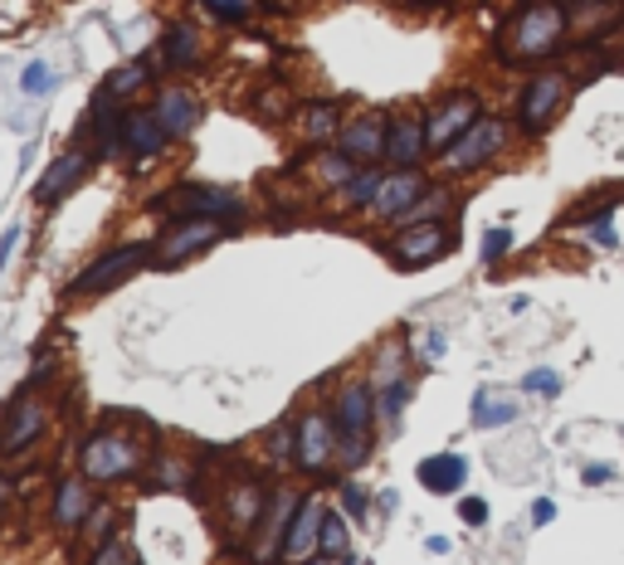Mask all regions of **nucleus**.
<instances>
[{
  "label": "nucleus",
  "instance_id": "13",
  "mask_svg": "<svg viewBox=\"0 0 624 565\" xmlns=\"http://www.w3.org/2000/svg\"><path fill=\"white\" fill-rule=\"evenodd\" d=\"M93 166H98V156H93V146H83V142L69 146V152H59L55 161L45 166V176L35 181V191H29V195H35V205H39V211H55L59 201H69V195L88 181Z\"/></svg>",
  "mask_w": 624,
  "mask_h": 565
},
{
  "label": "nucleus",
  "instance_id": "27",
  "mask_svg": "<svg viewBox=\"0 0 624 565\" xmlns=\"http://www.w3.org/2000/svg\"><path fill=\"white\" fill-rule=\"evenodd\" d=\"M156 69H161V59L156 55H137V59H128V64L112 69L108 79H103V88H108L118 103H132L137 93L156 88Z\"/></svg>",
  "mask_w": 624,
  "mask_h": 565
},
{
  "label": "nucleus",
  "instance_id": "39",
  "mask_svg": "<svg viewBox=\"0 0 624 565\" xmlns=\"http://www.w3.org/2000/svg\"><path fill=\"white\" fill-rule=\"evenodd\" d=\"M410 395H415V381H410V375H405V381H395L391 390H381V395H376L381 424H400V414H405V405H410Z\"/></svg>",
  "mask_w": 624,
  "mask_h": 565
},
{
  "label": "nucleus",
  "instance_id": "2",
  "mask_svg": "<svg viewBox=\"0 0 624 565\" xmlns=\"http://www.w3.org/2000/svg\"><path fill=\"white\" fill-rule=\"evenodd\" d=\"M571 10L566 0H517L497 35V64L503 69H537L566 49Z\"/></svg>",
  "mask_w": 624,
  "mask_h": 565
},
{
  "label": "nucleus",
  "instance_id": "47",
  "mask_svg": "<svg viewBox=\"0 0 624 565\" xmlns=\"http://www.w3.org/2000/svg\"><path fill=\"white\" fill-rule=\"evenodd\" d=\"M615 478H620V473H615L610 464H590V468H586V483H590V488H605V483H615Z\"/></svg>",
  "mask_w": 624,
  "mask_h": 565
},
{
  "label": "nucleus",
  "instance_id": "34",
  "mask_svg": "<svg viewBox=\"0 0 624 565\" xmlns=\"http://www.w3.org/2000/svg\"><path fill=\"white\" fill-rule=\"evenodd\" d=\"M118 537V507H108V502H98V507L88 512V521H83V531H79V546L83 551H98L103 541H112Z\"/></svg>",
  "mask_w": 624,
  "mask_h": 565
},
{
  "label": "nucleus",
  "instance_id": "33",
  "mask_svg": "<svg viewBox=\"0 0 624 565\" xmlns=\"http://www.w3.org/2000/svg\"><path fill=\"white\" fill-rule=\"evenodd\" d=\"M381 181H386V166H367V171H361L357 181L347 185V191H337V195H341V211L367 215L371 201H376V191H381Z\"/></svg>",
  "mask_w": 624,
  "mask_h": 565
},
{
  "label": "nucleus",
  "instance_id": "10",
  "mask_svg": "<svg viewBox=\"0 0 624 565\" xmlns=\"http://www.w3.org/2000/svg\"><path fill=\"white\" fill-rule=\"evenodd\" d=\"M571 93V73L566 69H542L532 73V79L523 83V93H517V118L513 128L523 132V137H542L551 128V118L561 112V103H566Z\"/></svg>",
  "mask_w": 624,
  "mask_h": 565
},
{
  "label": "nucleus",
  "instance_id": "28",
  "mask_svg": "<svg viewBox=\"0 0 624 565\" xmlns=\"http://www.w3.org/2000/svg\"><path fill=\"white\" fill-rule=\"evenodd\" d=\"M361 171H367V166H361L357 156H347L341 146H317V152H312V176H317L322 191H347Z\"/></svg>",
  "mask_w": 624,
  "mask_h": 565
},
{
  "label": "nucleus",
  "instance_id": "7",
  "mask_svg": "<svg viewBox=\"0 0 624 565\" xmlns=\"http://www.w3.org/2000/svg\"><path fill=\"white\" fill-rule=\"evenodd\" d=\"M152 215H201V219H220V225H239L244 219V195L230 191V185H176L166 195H152Z\"/></svg>",
  "mask_w": 624,
  "mask_h": 565
},
{
  "label": "nucleus",
  "instance_id": "24",
  "mask_svg": "<svg viewBox=\"0 0 624 565\" xmlns=\"http://www.w3.org/2000/svg\"><path fill=\"white\" fill-rule=\"evenodd\" d=\"M322 521H327V502L317 493H303V507L293 517V531L284 541V565L298 561H317V541H322Z\"/></svg>",
  "mask_w": 624,
  "mask_h": 565
},
{
  "label": "nucleus",
  "instance_id": "53",
  "mask_svg": "<svg viewBox=\"0 0 624 565\" xmlns=\"http://www.w3.org/2000/svg\"><path fill=\"white\" fill-rule=\"evenodd\" d=\"M298 565H327V561H298Z\"/></svg>",
  "mask_w": 624,
  "mask_h": 565
},
{
  "label": "nucleus",
  "instance_id": "20",
  "mask_svg": "<svg viewBox=\"0 0 624 565\" xmlns=\"http://www.w3.org/2000/svg\"><path fill=\"white\" fill-rule=\"evenodd\" d=\"M93 507H98V497H93V483H88V478H83V473L59 478L55 502H49V527H55L59 537H79Z\"/></svg>",
  "mask_w": 624,
  "mask_h": 565
},
{
  "label": "nucleus",
  "instance_id": "23",
  "mask_svg": "<svg viewBox=\"0 0 624 565\" xmlns=\"http://www.w3.org/2000/svg\"><path fill=\"white\" fill-rule=\"evenodd\" d=\"M341 128H347V112H341L337 98H312V103H303V108L293 112L298 142H308L312 152H317V146H337Z\"/></svg>",
  "mask_w": 624,
  "mask_h": 565
},
{
  "label": "nucleus",
  "instance_id": "54",
  "mask_svg": "<svg viewBox=\"0 0 624 565\" xmlns=\"http://www.w3.org/2000/svg\"><path fill=\"white\" fill-rule=\"evenodd\" d=\"M337 565H357V556H351V561H337Z\"/></svg>",
  "mask_w": 624,
  "mask_h": 565
},
{
  "label": "nucleus",
  "instance_id": "37",
  "mask_svg": "<svg viewBox=\"0 0 624 565\" xmlns=\"http://www.w3.org/2000/svg\"><path fill=\"white\" fill-rule=\"evenodd\" d=\"M264 458L274 468H293V414H288V420H278L264 434Z\"/></svg>",
  "mask_w": 624,
  "mask_h": 565
},
{
  "label": "nucleus",
  "instance_id": "45",
  "mask_svg": "<svg viewBox=\"0 0 624 565\" xmlns=\"http://www.w3.org/2000/svg\"><path fill=\"white\" fill-rule=\"evenodd\" d=\"M459 517H464V527H488V502L483 497H464Z\"/></svg>",
  "mask_w": 624,
  "mask_h": 565
},
{
  "label": "nucleus",
  "instance_id": "51",
  "mask_svg": "<svg viewBox=\"0 0 624 565\" xmlns=\"http://www.w3.org/2000/svg\"><path fill=\"white\" fill-rule=\"evenodd\" d=\"M424 546H430L434 556H444V551H449V537H430V541H424Z\"/></svg>",
  "mask_w": 624,
  "mask_h": 565
},
{
  "label": "nucleus",
  "instance_id": "8",
  "mask_svg": "<svg viewBox=\"0 0 624 565\" xmlns=\"http://www.w3.org/2000/svg\"><path fill=\"white\" fill-rule=\"evenodd\" d=\"M298 507H303V493L288 488V483H274V497H268L254 537L244 541V561L249 565H284V541H288V531H293Z\"/></svg>",
  "mask_w": 624,
  "mask_h": 565
},
{
  "label": "nucleus",
  "instance_id": "31",
  "mask_svg": "<svg viewBox=\"0 0 624 565\" xmlns=\"http://www.w3.org/2000/svg\"><path fill=\"white\" fill-rule=\"evenodd\" d=\"M351 531H347V512L341 507H327V521H322V541H317V561L337 565V561H351Z\"/></svg>",
  "mask_w": 624,
  "mask_h": 565
},
{
  "label": "nucleus",
  "instance_id": "26",
  "mask_svg": "<svg viewBox=\"0 0 624 565\" xmlns=\"http://www.w3.org/2000/svg\"><path fill=\"white\" fill-rule=\"evenodd\" d=\"M195 483H201V464L191 454H156L147 468L152 493H195Z\"/></svg>",
  "mask_w": 624,
  "mask_h": 565
},
{
  "label": "nucleus",
  "instance_id": "29",
  "mask_svg": "<svg viewBox=\"0 0 624 565\" xmlns=\"http://www.w3.org/2000/svg\"><path fill=\"white\" fill-rule=\"evenodd\" d=\"M517 414H523V405H517L507 390H478L473 405H468V420L478 429H503V424H513Z\"/></svg>",
  "mask_w": 624,
  "mask_h": 565
},
{
  "label": "nucleus",
  "instance_id": "30",
  "mask_svg": "<svg viewBox=\"0 0 624 565\" xmlns=\"http://www.w3.org/2000/svg\"><path fill=\"white\" fill-rule=\"evenodd\" d=\"M449 211H454V191H449V185H444V181H434L430 191H424L420 201L410 205V211H405L400 219H395L391 229H410V225H440V219L449 215Z\"/></svg>",
  "mask_w": 624,
  "mask_h": 565
},
{
  "label": "nucleus",
  "instance_id": "44",
  "mask_svg": "<svg viewBox=\"0 0 624 565\" xmlns=\"http://www.w3.org/2000/svg\"><path fill=\"white\" fill-rule=\"evenodd\" d=\"M523 390L527 395H547V400H551V395H561V375L551 371V365H537V371L523 375Z\"/></svg>",
  "mask_w": 624,
  "mask_h": 565
},
{
  "label": "nucleus",
  "instance_id": "32",
  "mask_svg": "<svg viewBox=\"0 0 624 565\" xmlns=\"http://www.w3.org/2000/svg\"><path fill=\"white\" fill-rule=\"evenodd\" d=\"M410 375V351H405V341H386V347L376 351V361H371V390H391L395 381H405Z\"/></svg>",
  "mask_w": 624,
  "mask_h": 565
},
{
  "label": "nucleus",
  "instance_id": "42",
  "mask_svg": "<svg viewBox=\"0 0 624 565\" xmlns=\"http://www.w3.org/2000/svg\"><path fill=\"white\" fill-rule=\"evenodd\" d=\"M49 88H55V69H49L45 59L25 64V73H20V93H25V98H45Z\"/></svg>",
  "mask_w": 624,
  "mask_h": 565
},
{
  "label": "nucleus",
  "instance_id": "3",
  "mask_svg": "<svg viewBox=\"0 0 624 565\" xmlns=\"http://www.w3.org/2000/svg\"><path fill=\"white\" fill-rule=\"evenodd\" d=\"M142 268H152V239H128V244H108L98 259H93L88 268H79L74 278H69L64 298L69 302H88V298H103V292L122 288V282H132L142 274Z\"/></svg>",
  "mask_w": 624,
  "mask_h": 565
},
{
  "label": "nucleus",
  "instance_id": "16",
  "mask_svg": "<svg viewBox=\"0 0 624 565\" xmlns=\"http://www.w3.org/2000/svg\"><path fill=\"white\" fill-rule=\"evenodd\" d=\"M386 137H391V112L367 108V112H357V118H347L337 146L347 156H357L361 166H386Z\"/></svg>",
  "mask_w": 624,
  "mask_h": 565
},
{
  "label": "nucleus",
  "instance_id": "25",
  "mask_svg": "<svg viewBox=\"0 0 624 565\" xmlns=\"http://www.w3.org/2000/svg\"><path fill=\"white\" fill-rule=\"evenodd\" d=\"M415 478H420V488H424V493H434V497L464 493V483H468V458H464V454H454V448H444V454L420 458Z\"/></svg>",
  "mask_w": 624,
  "mask_h": 565
},
{
  "label": "nucleus",
  "instance_id": "41",
  "mask_svg": "<svg viewBox=\"0 0 624 565\" xmlns=\"http://www.w3.org/2000/svg\"><path fill=\"white\" fill-rule=\"evenodd\" d=\"M201 10H211L220 25H249L254 20V0H201Z\"/></svg>",
  "mask_w": 624,
  "mask_h": 565
},
{
  "label": "nucleus",
  "instance_id": "6",
  "mask_svg": "<svg viewBox=\"0 0 624 565\" xmlns=\"http://www.w3.org/2000/svg\"><path fill=\"white\" fill-rule=\"evenodd\" d=\"M225 235H230V225H220V219H201V215L171 219V225L156 235V244H152V268H156V274H176V268H185L191 259L211 254Z\"/></svg>",
  "mask_w": 624,
  "mask_h": 565
},
{
  "label": "nucleus",
  "instance_id": "14",
  "mask_svg": "<svg viewBox=\"0 0 624 565\" xmlns=\"http://www.w3.org/2000/svg\"><path fill=\"white\" fill-rule=\"evenodd\" d=\"M327 410L332 420H337L341 434H376V390H371V381H357V375H347V381L332 385L327 395Z\"/></svg>",
  "mask_w": 624,
  "mask_h": 565
},
{
  "label": "nucleus",
  "instance_id": "36",
  "mask_svg": "<svg viewBox=\"0 0 624 565\" xmlns=\"http://www.w3.org/2000/svg\"><path fill=\"white\" fill-rule=\"evenodd\" d=\"M293 98H288V88L284 83H264V88H254V118H264V122H293Z\"/></svg>",
  "mask_w": 624,
  "mask_h": 565
},
{
  "label": "nucleus",
  "instance_id": "48",
  "mask_svg": "<svg viewBox=\"0 0 624 565\" xmlns=\"http://www.w3.org/2000/svg\"><path fill=\"white\" fill-rule=\"evenodd\" d=\"M15 244H20V225H10L5 239H0V274H5V264H10V254H15Z\"/></svg>",
  "mask_w": 624,
  "mask_h": 565
},
{
  "label": "nucleus",
  "instance_id": "49",
  "mask_svg": "<svg viewBox=\"0 0 624 565\" xmlns=\"http://www.w3.org/2000/svg\"><path fill=\"white\" fill-rule=\"evenodd\" d=\"M10 502H15V478H10L5 468H0V517L10 512Z\"/></svg>",
  "mask_w": 624,
  "mask_h": 565
},
{
  "label": "nucleus",
  "instance_id": "12",
  "mask_svg": "<svg viewBox=\"0 0 624 565\" xmlns=\"http://www.w3.org/2000/svg\"><path fill=\"white\" fill-rule=\"evenodd\" d=\"M478 118H483V98H478L473 88H454L449 98H440L430 112H424V137H430V156H444L468 128H473Z\"/></svg>",
  "mask_w": 624,
  "mask_h": 565
},
{
  "label": "nucleus",
  "instance_id": "5",
  "mask_svg": "<svg viewBox=\"0 0 624 565\" xmlns=\"http://www.w3.org/2000/svg\"><path fill=\"white\" fill-rule=\"evenodd\" d=\"M337 438L341 429L332 420L327 405H303L293 414V468L303 478H322V483H337Z\"/></svg>",
  "mask_w": 624,
  "mask_h": 565
},
{
  "label": "nucleus",
  "instance_id": "4",
  "mask_svg": "<svg viewBox=\"0 0 624 565\" xmlns=\"http://www.w3.org/2000/svg\"><path fill=\"white\" fill-rule=\"evenodd\" d=\"M513 122L507 118H493V112H483V118L473 122V128L464 132L459 142L449 146L444 156H434L440 161V176L444 181H464V176H478V171H488V166L497 161V156L513 146Z\"/></svg>",
  "mask_w": 624,
  "mask_h": 565
},
{
  "label": "nucleus",
  "instance_id": "22",
  "mask_svg": "<svg viewBox=\"0 0 624 565\" xmlns=\"http://www.w3.org/2000/svg\"><path fill=\"white\" fill-rule=\"evenodd\" d=\"M156 59L161 69H176V73H191L205 64V29L195 20H171L161 29V45H156Z\"/></svg>",
  "mask_w": 624,
  "mask_h": 565
},
{
  "label": "nucleus",
  "instance_id": "35",
  "mask_svg": "<svg viewBox=\"0 0 624 565\" xmlns=\"http://www.w3.org/2000/svg\"><path fill=\"white\" fill-rule=\"evenodd\" d=\"M371 454H376V434H341L337 438V473H357V468L371 464Z\"/></svg>",
  "mask_w": 624,
  "mask_h": 565
},
{
  "label": "nucleus",
  "instance_id": "18",
  "mask_svg": "<svg viewBox=\"0 0 624 565\" xmlns=\"http://www.w3.org/2000/svg\"><path fill=\"white\" fill-rule=\"evenodd\" d=\"M430 137H424V112H395L386 137V171H424Z\"/></svg>",
  "mask_w": 624,
  "mask_h": 565
},
{
  "label": "nucleus",
  "instance_id": "52",
  "mask_svg": "<svg viewBox=\"0 0 624 565\" xmlns=\"http://www.w3.org/2000/svg\"><path fill=\"white\" fill-rule=\"evenodd\" d=\"M405 5H444V0H405Z\"/></svg>",
  "mask_w": 624,
  "mask_h": 565
},
{
  "label": "nucleus",
  "instance_id": "50",
  "mask_svg": "<svg viewBox=\"0 0 624 565\" xmlns=\"http://www.w3.org/2000/svg\"><path fill=\"white\" fill-rule=\"evenodd\" d=\"M444 356V332H430V337H424V361H440Z\"/></svg>",
  "mask_w": 624,
  "mask_h": 565
},
{
  "label": "nucleus",
  "instance_id": "19",
  "mask_svg": "<svg viewBox=\"0 0 624 565\" xmlns=\"http://www.w3.org/2000/svg\"><path fill=\"white\" fill-rule=\"evenodd\" d=\"M152 112L161 118V128L171 132V142H191L195 128H201V118H205L201 98H195L185 83H161L156 98H152Z\"/></svg>",
  "mask_w": 624,
  "mask_h": 565
},
{
  "label": "nucleus",
  "instance_id": "11",
  "mask_svg": "<svg viewBox=\"0 0 624 565\" xmlns=\"http://www.w3.org/2000/svg\"><path fill=\"white\" fill-rule=\"evenodd\" d=\"M454 254V225L440 219V225H410V229H391L386 239V259L400 274H420V268L440 264V259Z\"/></svg>",
  "mask_w": 624,
  "mask_h": 565
},
{
  "label": "nucleus",
  "instance_id": "21",
  "mask_svg": "<svg viewBox=\"0 0 624 565\" xmlns=\"http://www.w3.org/2000/svg\"><path fill=\"white\" fill-rule=\"evenodd\" d=\"M430 185L434 181L424 171H386V181H381V191H376V201H371L367 215L376 219V225H395V219L410 211V205L420 201Z\"/></svg>",
  "mask_w": 624,
  "mask_h": 565
},
{
  "label": "nucleus",
  "instance_id": "1",
  "mask_svg": "<svg viewBox=\"0 0 624 565\" xmlns=\"http://www.w3.org/2000/svg\"><path fill=\"white\" fill-rule=\"evenodd\" d=\"M156 458V434L152 424H142L137 414H108L98 429H88V438L79 444V473L93 488H118L132 483L152 468Z\"/></svg>",
  "mask_w": 624,
  "mask_h": 565
},
{
  "label": "nucleus",
  "instance_id": "9",
  "mask_svg": "<svg viewBox=\"0 0 624 565\" xmlns=\"http://www.w3.org/2000/svg\"><path fill=\"white\" fill-rule=\"evenodd\" d=\"M49 434V400L25 390L10 395L5 414H0V458H25L29 448H39V438Z\"/></svg>",
  "mask_w": 624,
  "mask_h": 565
},
{
  "label": "nucleus",
  "instance_id": "46",
  "mask_svg": "<svg viewBox=\"0 0 624 565\" xmlns=\"http://www.w3.org/2000/svg\"><path fill=\"white\" fill-rule=\"evenodd\" d=\"M551 521H556V502H551V497H537V502H532V527H551Z\"/></svg>",
  "mask_w": 624,
  "mask_h": 565
},
{
  "label": "nucleus",
  "instance_id": "17",
  "mask_svg": "<svg viewBox=\"0 0 624 565\" xmlns=\"http://www.w3.org/2000/svg\"><path fill=\"white\" fill-rule=\"evenodd\" d=\"M171 146V132L161 128V118H156L152 108H128L122 112V128H118V152L128 156V161H156V156Z\"/></svg>",
  "mask_w": 624,
  "mask_h": 565
},
{
  "label": "nucleus",
  "instance_id": "43",
  "mask_svg": "<svg viewBox=\"0 0 624 565\" xmlns=\"http://www.w3.org/2000/svg\"><path fill=\"white\" fill-rule=\"evenodd\" d=\"M478 254H483V264H488V268L503 264V259L513 254V229H507V225H493V229L483 235V249H478Z\"/></svg>",
  "mask_w": 624,
  "mask_h": 565
},
{
  "label": "nucleus",
  "instance_id": "38",
  "mask_svg": "<svg viewBox=\"0 0 624 565\" xmlns=\"http://www.w3.org/2000/svg\"><path fill=\"white\" fill-rule=\"evenodd\" d=\"M337 507L347 512L351 521H361V517H371V493L361 488V478H337Z\"/></svg>",
  "mask_w": 624,
  "mask_h": 565
},
{
  "label": "nucleus",
  "instance_id": "15",
  "mask_svg": "<svg viewBox=\"0 0 624 565\" xmlns=\"http://www.w3.org/2000/svg\"><path fill=\"white\" fill-rule=\"evenodd\" d=\"M268 497H274L268 483H259V478H235V483L225 488V502H220V527L230 531L235 541H249L259 527V517H264Z\"/></svg>",
  "mask_w": 624,
  "mask_h": 565
},
{
  "label": "nucleus",
  "instance_id": "40",
  "mask_svg": "<svg viewBox=\"0 0 624 565\" xmlns=\"http://www.w3.org/2000/svg\"><path fill=\"white\" fill-rule=\"evenodd\" d=\"M83 565H142V556H137V546H132L128 537H112V541H103L98 551H88V561Z\"/></svg>",
  "mask_w": 624,
  "mask_h": 565
}]
</instances>
